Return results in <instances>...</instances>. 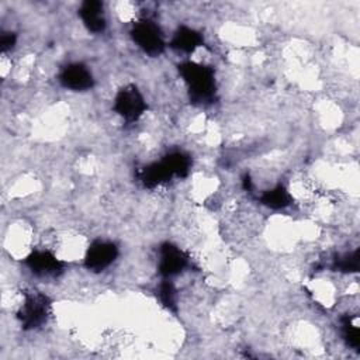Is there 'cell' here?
I'll list each match as a JSON object with an SVG mask.
<instances>
[{"mask_svg": "<svg viewBox=\"0 0 360 360\" xmlns=\"http://www.w3.org/2000/svg\"><path fill=\"white\" fill-rule=\"evenodd\" d=\"M117 246L112 242L97 240L91 243L86 253V266L94 271L104 270L117 257Z\"/></svg>", "mask_w": 360, "mask_h": 360, "instance_id": "5", "label": "cell"}, {"mask_svg": "<svg viewBox=\"0 0 360 360\" xmlns=\"http://www.w3.org/2000/svg\"><path fill=\"white\" fill-rule=\"evenodd\" d=\"M59 80L66 89H72L76 91L87 90L93 86V76L90 70L82 63H72L66 66L62 70Z\"/></svg>", "mask_w": 360, "mask_h": 360, "instance_id": "6", "label": "cell"}, {"mask_svg": "<svg viewBox=\"0 0 360 360\" xmlns=\"http://www.w3.org/2000/svg\"><path fill=\"white\" fill-rule=\"evenodd\" d=\"M262 201L267 205V207H271V208H276V210H280V208H284L287 205H290L291 202V197L288 194V191L283 187V186H277L269 191H266L262 197Z\"/></svg>", "mask_w": 360, "mask_h": 360, "instance_id": "11", "label": "cell"}, {"mask_svg": "<svg viewBox=\"0 0 360 360\" xmlns=\"http://www.w3.org/2000/svg\"><path fill=\"white\" fill-rule=\"evenodd\" d=\"M114 108L127 121H135L143 114L146 104L142 94L134 86H128L117 94Z\"/></svg>", "mask_w": 360, "mask_h": 360, "instance_id": "3", "label": "cell"}, {"mask_svg": "<svg viewBox=\"0 0 360 360\" xmlns=\"http://www.w3.org/2000/svg\"><path fill=\"white\" fill-rule=\"evenodd\" d=\"M27 263H28L31 271L39 277L58 276V273L60 271L59 259L49 250L32 252L27 257Z\"/></svg>", "mask_w": 360, "mask_h": 360, "instance_id": "8", "label": "cell"}, {"mask_svg": "<svg viewBox=\"0 0 360 360\" xmlns=\"http://www.w3.org/2000/svg\"><path fill=\"white\" fill-rule=\"evenodd\" d=\"M132 38L146 53L149 55H159L163 51L165 42L162 34L152 21L145 20L135 24L132 30Z\"/></svg>", "mask_w": 360, "mask_h": 360, "instance_id": "4", "label": "cell"}, {"mask_svg": "<svg viewBox=\"0 0 360 360\" xmlns=\"http://www.w3.org/2000/svg\"><path fill=\"white\" fill-rule=\"evenodd\" d=\"M181 76L188 84L190 96L197 103H208L214 97V72L200 63L187 62L180 68Z\"/></svg>", "mask_w": 360, "mask_h": 360, "instance_id": "1", "label": "cell"}, {"mask_svg": "<svg viewBox=\"0 0 360 360\" xmlns=\"http://www.w3.org/2000/svg\"><path fill=\"white\" fill-rule=\"evenodd\" d=\"M48 307L46 297L41 294H28L25 295L20 309H18V318L21 321V325L25 328H38L46 321L48 315Z\"/></svg>", "mask_w": 360, "mask_h": 360, "instance_id": "2", "label": "cell"}, {"mask_svg": "<svg viewBox=\"0 0 360 360\" xmlns=\"http://www.w3.org/2000/svg\"><path fill=\"white\" fill-rule=\"evenodd\" d=\"M201 44H202L201 34L188 27L179 28L172 39V46L183 52H193L198 46H201Z\"/></svg>", "mask_w": 360, "mask_h": 360, "instance_id": "10", "label": "cell"}, {"mask_svg": "<svg viewBox=\"0 0 360 360\" xmlns=\"http://www.w3.org/2000/svg\"><path fill=\"white\" fill-rule=\"evenodd\" d=\"M187 264V256L184 252L170 243H166L160 249V259H159V270L163 276L170 277L180 273L184 266Z\"/></svg>", "mask_w": 360, "mask_h": 360, "instance_id": "7", "label": "cell"}, {"mask_svg": "<svg viewBox=\"0 0 360 360\" xmlns=\"http://www.w3.org/2000/svg\"><path fill=\"white\" fill-rule=\"evenodd\" d=\"M80 17L83 24L91 32H101L105 27L103 4L100 1H86L80 7Z\"/></svg>", "mask_w": 360, "mask_h": 360, "instance_id": "9", "label": "cell"}]
</instances>
